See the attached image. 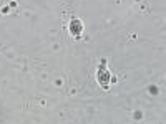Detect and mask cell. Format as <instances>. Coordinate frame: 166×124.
I'll list each match as a JSON object with an SVG mask.
<instances>
[{
	"instance_id": "cell-2",
	"label": "cell",
	"mask_w": 166,
	"mask_h": 124,
	"mask_svg": "<svg viewBox=\"0 0 166 124\" xmlns=\"http://www.w3.org/2000/svg\"><path fill=\"white\" fill-rule=\"evenodd\" d=\"M98 79H100V83L106 88V86H108V79H110V73L105 71V70H101V71L98 73Z\"/></svg>"
},
{
	"instance_id": "cell-1",
	"label": "cell",
	"mask_w": 166,
	"mask_h": 124,
	"mask_svg": "<svg viewBox=\"0 0 166 124\" xmlns=\"http://www.w3.org/2000/svg\"><path fill=\"white\" fill-rule=\"evenodd\" d=\"M81 30H83V26H81V23H80V20L73 18L72 22H70V32H72L73 35H78Z\"/></svg>"
}]
</instances>
